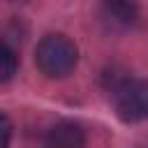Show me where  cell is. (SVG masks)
Instances as JSON below:
<instances>
[{
  "label": "cell",
  "mask_w": 148,
  "mask_h": 148,
  "mask_svg": "<svg viewBox=\"0 0 148 148\" xmlns=\"http://www.w3.org/2000/svg\"><path fill=\"white\" fill-rule=\"evenodd\" d=\"M76 60H79V51L74 42L65 35H46L35 49L37 67L51 79H62L72 74V69L76 67Z\"/></svg>",
  "instance_id": "6da1fadb"
},
{
  "label": "cell",
  "mask_w": 148,
  "mask_h": 148,
  "mask_svg": "<svg viewBox=\"0 0 148 148\" xmlns=\"http://www.w3.org/2000/svg\"><path fill=\"white\" fill-rule=\"evenodd\" d=\"M9 139H12V123L5 113H0V148L7 146Z\"/></svg>",
  "instance_id": "8992f818"
},
{
  "label": "cell",
  "mask_w": 148,
  "mask_h": 148,
  "mask_svg": "<svg viewBox=\"0 0 148 148\" xmlns=\"http://www.w3.org/2000/svg\"><path fill=\"white\" fill-rule=\"evenodd\" d=\"M109 90H111L116 111L123 120L136 123L148 118V81L146 79L120 76L109 86Z\"/></svg>",
  "instance_id": "7a4b0ae2"
},
{
  "label": "cell",
  "mask_w": 148,
  "mask_h": 148,
  "mask_svg": "<svg viewBox=\"0 0 148 148\" xmlns=\"http://www.w3.org/2000/svg\"><path fill=\"white\" fill-rule=\"evenodd\" d=\"M83 143H86V136L76 123H58L49 130V136H46V146H53V148H79Z\"/></svg>",
  "instance_id": "277c9868"
},
{
  "label": "cell",
  "mask_w": 148,
  "mask_h": 148,
  "mask_svg": "<svg viewBox=\"0 0 148 148\" xmlns=\"http://www.w3.org/2000/svg\"><path fill=\"white\" fill-rule=\"evenodd\" d=\"M14 2H25V0H14Z\"/></svg>",
  "instance_id": "52a82bcc"
},
{
  "label": "cell",
  "mask_w": 148,
  "mask_h": 148,
  "mask_svg": "<svg viewBox=\"0 0 148 148\" xmlns=\"http://www.w3.org/2000/svg\"><path fill=\"white\" fill-rule=\"evenodd\" d=\"M99 16L111 30H127L139 21V5L134 0H102Z\"/></svg>",
  "instance_id": "3957f363"
},
{
  "label": "cell",
  "mask_w": 148,
  "mask_h": 148,
  "mask_svg": "<svg viewBox=\"0 0 148 148\" xmlns=\"http://www.w3.org/2000/svg\"><path fill=\"white\" fill-rule=\"evenodd\" d=\"M16 67H18V58H16L14 49H9L5 42H0V83L9 81L16 74Z\"/></svg>",
  "instance_id": "5b68a950"
}]
</instances>
